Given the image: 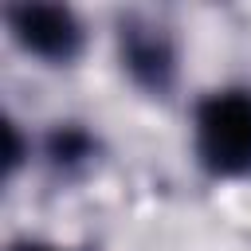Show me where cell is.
I'll return each mask as SVG.
<instances>
[{
    "label": "cell",
    "mask_w": 251,
    "mask_h": 251,
    "mask_svg": "<svg viewBox=\"0 0 251 251\" xmlns=\"http://www.w3.org/2000/svg\"><path fill=\"white\" fill-rule=\"evenodd\" d=\"M196 157L212 176L251 173V90H212L196 106Z\"/></svg>",
    "instance_id": "obj_1"
},
{
    "label": "cell",
    "mask_w": 251,
    "mask_h": 251,
    "mask_svg": "<svg viewBox=\"0 0 251 251\" xmlns=\"http://www.w3.org/2000/svg\"><path fill=\"white\" fill-rule=\"evenodd\" d=\"M8 27L24 51L47 63H71L82 51V24L63 4H16L8 8Z\"/></svg>",
    "instance_id": "obj_2"
},
{
    "label": "cell",
    "mask_w": 251,
    "mask_h": 251,
    "mask_svg": "<svg viewBox=\"0 0 251 251\" xmlns=\"http://www.w3.org/2000/svg\"><path fill=\"white\" fill-rule=\"evenodd\" d=\"M122 63L149 90H165L173 82V47L157 27L126 24L122 27Z\"/></svg>",
    "instance_id": "obj_3"
},
{
    "label": "cell",
    "mask_w": 251,
    "mask_h": 251,
    "mask_svg": "<svg viewBox=\"0 0 251 251\" xmlns=\"http://www.w3.org/2000/svg\"><path fill=\"white\" fill-rule=\"evenodd\" d=\"M86 153H90V137L82 129H63V133L51 137V157L55 161H78Z\"/></svg>",
    "instance_id": "obj_4"
},
{
    "label": "cell",
    "mask_w": 251,
    "mask_h": 251,
    "mask_svg": "<svg viewBox=\"0 0 251 251\" xmlns=\"http://www.w3.org/2000/svg\"><path fill=\"white\" fill-rule=\"evenodd\" d=\"M12 251H59V247H43V243H16Z\"/></svg>",
    "instance_id": "obj_5"
}]
</instances>
